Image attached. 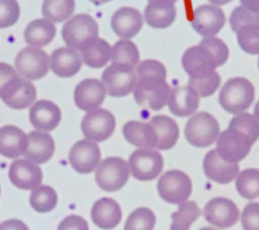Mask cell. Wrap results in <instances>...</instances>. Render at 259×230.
<instances>
[{"label": "cell", "mask_w": 259, "mask_h": 230, "mask_svg": "<svg viewBox=\"0 0 259 230\" xmlns=\"http://www.w3.org/2000/svg\"><path fill=\"white\" fill-rule=\"evenodd\" d=\"M255 98L254 85L244 77H234L224 84L219 94V102L227 113L246 112Z\"/></svg>", "instance_id": "6da1fadb"}, {"label": "cell", "mask_w": 259, "mask_h": 230, "mask_svg": "<svg viewBox=\"0 0 259 230\" xmlns=\"http://www.w3.org/2000/svg\"><path fill=\"white\" fill-rule=\"evenodd\" d=\"M170 85L161 77H138L134 88V98L137 104L150 110H161L167 105Z\"/></svg>", "instance_id": "7a4b0ae2"}, {"label": "cell", "mask_w": 259, "mask_h": 230, "mask_svg": "<svg viewBox=\"0 0 259 230\" xmlns=\"http://www.w3.org/2000/svg\"><path fill=\"white\" fill-rule=\"evenodd\" d=\"M219 135V121L208 112L194 113L185 125L186 141L197 148H205L216 143Z\"/></svg>", "instance_id": "3957f363"}, {"label": "cell", "mask_w": 259, "mask_h": 230, "mask_svg": "<svg viewBox=\"0 0 259 230\" xmlns=\"http://www.w3.org/2000/svg\"><path fill=\"white\" fill-rule=\"evenodd\" d=\"M14 68L18 76L24 80L31 82L38 81L48 76L50 70V55L44 48L27 46L16 54Z\"/></svg>", "instance_id": "277c9868"}, {"label": "cell", "mask_w": 259, "mask_h": 230, "mask_svg": "<svg viewBox=\"0 0 259 230\" xmlns=\"http://www.w3.org/2000/svg\"><path fill=\"white\" fill-rule=\"evenodd\" d=\"M99 36V24L88 14H77L69 18L62 27V39L68 47L80 51L89 40Z\"/></svg>", "instance_id": "5b68a950"}, {"label": "cell", "mask_w": 259, "mask_h": 230, "mask_svg": "<svg viewBox=\"0 0 259 230\" xmlns=\"http://www.w3.org/2000/svg\"><path fill=\"white\" fill-rule=\"evenodd\" d=\"M135 68L127 65L111 64L101 74V82L104 85L107 94L113 98H121L133 93L137 84Z\"/></svg>", "instance_id": "8992f818"}, {"label": "cell", "mask_w": 259, "mask_h": 230, "mask_svg": "<svg viewBox=\"0 0 259 230\" xmlns=\"http://www.w3.org/2000/svg\"><path fill=\"white\" fill-rule=\"evenodd\" d=\"M128 163L119 156H111L100 161L95 169V179L97 186L104 191H117L123 189L128 182Z\"/></svg>", "instance_id": "52a82bcc"}, {"label": "cell", "mask_w": 259, "mask_h": 230, "mask_svg": "<svg viewBox=\"0 0 259 230\" xmlns=\"http://www.w3.org/2000/svg\"><path fill=\"white\" fill-rule=\"evenodd\" d=\"M159 197L167 203L180 205L189 199L193 185L188 174L180 169H170L159 178L157 185Z\"/></svg>", "instance_id": "ba28073f"}, {"label": "cell", "mask_w": 259, "mask_h": 230, "mask_svg": "<svg viewBox=\"0 0 259 230\" xmlns=\"http://www.w3.org/2000/svg\"><path fill=\"white\" fill-rule=\"evenodd\" d=\"M116 128V119L107 109L97 108L85 113L81 121V131L85 139L95 143L108 140Z\"/></svg>", "instance_id": "9c48e42d"}, {"label": "cell", "mask_w": 259, "mask_h": 230, "mask_svg": "<svg viewBox=\"0 0 259 230\" xmlns=\"http://www.w3.org/2000/svg\"><path fill=\"white\" fill-rule=\"evenodd\" d=\"M130 172L138 181H153L161 175L163 169V157L158 151L138 148L128 159Z\"/></svg>", "instance_id": "30bf717a"}, {"label": "cell", "mask_w": 259, "mask_h": 230, "mask_svg": "<svg viewBox=\"0 0 259 230\" xmlns=\"http://www.w3.org/2000/svg\"><path fill=\"white\" fill-rule=\"evenodd\" d=\"M0 100L8 108L22 110L30 108L36 100V89L31 81L24 80L20 76L14 77L6 84L0 92Z\"/></svg>", "instance_id": "8fae6325"}, {"label": "cell", "mask_w": 259, "mask_h": 230, "mask_svg": "<svg viewBox=\"0 0 259 230\" xmlns=\"http://www.w3.org/2000/svg\"><path fill=\"white\" fill-rule=\"evenodd\" d=\"M252 141L236 129L228 128L219 135L216 140V151L224 160L239 163L250 153Z\"/></svg>", "instance_id": "7c38bea8"}, {"label": "cell", "mask_w": 259, "mask_h": 230, "mask_svg": "<svg viewBox=\"0 0 259 230\" xmlns=\"http://www.w3.org/2000/svg\"><path fill=\"white\" fill-rule=\"evenodd\" d=\"M226 24V14L214 4L198 6L193 12L192 27L202 38L216 36Z\"/></svg>", "instance_id": "4fadbf2b"}, {"label": "cell", "mask_w": 259, "mask_h": 230, "mask_svg": "<svg viewBox=\"0 0 259 230\" xmlns=\"http://www.w3.org/2000/svg\"><path fill=\"white\" fill-rule=\"evenodd\" d=\"M181 65L189 78H202L216 72L218 65L208 50L201 44L186 48L182 54Z\"/></svg>", "instance_id": "5bb4252c"}, {"label": "cell", "mask_w": 259, "mask_h": 230, "mask_svg": "<svg viewBox=\"0 0 259 230\" xmlns=\"http://www.w3.org/2000/svg\"><path fill=\"white\" fill-rule=\"evenodd\" d=\"M101 151L97 143L88 139L78 140L69 151V161L78 174H91L100 164Z\"/></svg>", "instance_id": "9a60e30c"}, {"label": "cell", "mask_w": 259, "mask_h": 230, "mask_svg": "<svg viewBox=\"0 0 259 230\" xmlns=\"http://www.w3.org/2000/svg\"><path fill=\"white\" fill-rule=\"evenodd\" d=\"M239 215L236 203L223 197L210 199L204 207V218L210 225L220 229L232 227L239 221Z\"/></svg>", "instance_id": "2e32d148"}, {"label": "cell", "mask_w": 259, "mask_h": 230, "mask_svg": "<svg viewBox=\"0 0 259 230\" xmlns=\"http://www.w3.org/2000/svg\"><path fill=\"white\" fill-rule=\"evenodd\" d=\"M107 97V90L100 80L87 78L78 82L73 93V101L80 110L85 113L100 108Z\"/></svg>", "instance_id": "e0dca14e"}, {"label": "cell", "mask_w": 259, "mask_h": 230, "mask_svg": "<svg viewBox=\"0 0 259 230\" xmlns=\"http://www.w3.org/2000/svg\"><path fill=\"white\" fill-rule=\"evenodd\" d=\"M28 119L36 131L52 132L60 125L62 112L56 102L50 100H39L30 106Z\"/></svg>", "instance_id": "ac0fdd59"}, {"label": "cell", "mask_w": 259, "mask_h": 230, "mask_svg": "<svg viewBox=\"0 0 259 230\" xmlns=\"http://www.w3.org/2000/svg\"><path fill=\"white\" fill-rule=\"evenodd\" d=\"M145 24L143 14L134 7H121L111 18L112 31L120 39H131L141 32Z\"/></svg>", "instance_id": "d6986e66"}, {"label": "cell", "mask_w": 259, "mask_h": 230, "mask_svg": "<svg viewBox=\"0 0 259 230\" xmlns=\"http://www.w3.org/2000/svg\"><path fill=\"white\" fill-rule=\"evenodd\" d=\"M10 181L15 187L20 190H34L42 183L44 174L38 164L27 160V159H18L12 161L8 169Z\"/></svg>", "instance_id": "ffe728a7"}, {"label": "cell", "mask_w": 259, "mask_h": 230, "mask_svg": "<svg viewBox=\"0 0 259 230\" xmlns=\"http://www.w3.org/2000/svg\"><path fill=\"white\" fill-rule=\"evenodd\" d=\"M202 169L208 179L220 185H227L238 177L239 163H230L224 160L216 149H212L204 157Z\"/></svg>", "instance_id": "44dd1931"}, {"label": "cell", "mask_w": 259, "mask_h": 230, "mask_svg": "<svg viewBox=\"0 0 259 230\" xmlns=\"http://www.w3.org/2000/svg\"><path fill=\"white\" fill-rule=\"evenodd\" d=\"M82 66L80 51L74 48L58 47L50 54V70L60 78H72Z\"/></svg>", "instance_id": "7402d4cb"}, {"label": "cell", "mask_w": 259, "mask_h": 230, "mask_svg": "<svg viewBox=\"0 0 259 230\" xmlns=\"http://www.w3.org/2000/svg\"><path fill=\"white\" fill-rule=\"evenodd\" d=\"M200 105V96L189 85L174 86L170 90L167 106L169 110L177 117H188L196 113Z\"/></svg>", "instance_id": "603a6c76"}, {"label": "cell", "mask_w": 259, "mask_h": 230, "mask_svg": "<svg viewBox=\"0 0 259 230\" xmlns=\"http://www.w3.org/2000/svg\"><path fill=\"white\" fill-rule=\"evenodd\" d=\"M177 18V7L170 0H150L143 12V19L151 28L170 27Z\"/></svg>", "instance_id": "cb8c5ba5"}, {"label": "cell", "mask_w": 259, "mask_h": 230, "mask_svg": "<svg viewBox=\"0 0 259 230\" xmlns=\"http://www.w3.org/2000/svg\"><path fill=\"white\" fill-rule=\"evenodd\" d=\"M28 144L24 152L26 159L35 164H44L54 156L56 152V143L52 135L42 131H32L27 133Z\"/></svg>", "instance_id": "d4e9b609"}, {"label": "cell", "mask_w": 259, "mask_h": 230, "mask_svg": "<svg viewBox=\"0 0 259 230\" xmlns=\"http://www.w3.org/2000/svg\"><path fill=\"white\" fill-rule=\"evenodd\" d=\"M121 209L112 198H100L93 203L91 217L93 223L103 230L115 229L121 221Z\"/></svg>", "instance_id": "484cf974"}, {"label": "cell", "mask_w": 259, "mask_h": 230, "mask_svg": "<svg viewBox=\"0 0 259 230\" xmlns=\"http://www.w3.org/2000/svg\"><path fill=\"white\" fill-rule=\"evenodd\" d=\"M28 144L27 133L15 125H4L0 128V155L16 159L26 152Z\"/></svg>", "instance_id": "4316f807"}, {"label": "cell", "mask_w": 259, "mask_h": 230, "mask_svg": "<svg viewBox=\"0 0 259 230\" xmlns=\"http://www.w3.org/2000/svg\"><path fill=\"white\" fill-rule=\"evenodd\" d=\"M123 135L130 144L137 148H157L158 135L150 123L131 120L123 125Z\"/></svg>", "instance_id": "83f0119b"}, {"label": "cell", "mask_w": 259, "mask_h": 230, "mask_svg": "<svg viewBox=\"0 0 259 230\" xmlns=\"http://www.w3.org/2000/svg\"><path fill=\"white\" fill-rule=\"evenodd\" d=\"M112 46L103 38H93L84 44L80 50L82 64L91 69H100L108 65L111 61Z\"/></svg>", "instance_id": "f1b7e54d"}, {"label": "cell", "mask_w": 259, "mask_h": 230, "mask_svg": "<svg viewBox=\"0 0 259 230\" xmlns=\"http://www.w3.org/2000/svg\"><path fill=\"white\" fill-rule=\"evenodd\" d=\"M57 28L56 24L49 22L48 19H35L27 24L24 28L23 38L24 42L32 47L44 48L53 42L56 38Z\"/></svg>", "instance_id": "f546056e"}, {"label": "cell", "mask_w": 259, "mask_h": 230, "mask_svg": "<svg viewBox=\"0 0 259 230\" xmlns=\"http://www.w3.org/2000/svg\"><path fill=\"white\" fill-rule=\"evenodd\" d=\"M158 135V151H167L177 144L180 128L177 121L166 114H157L149 121Z\"/></svg>", "instance_id": "4dcf8cb0"}, {"label": "cell", "mask_w": 259, "mask_h": 230, "mask_svg": "<svg viewBox=\"0 0 259 230\" xmlns=\"http://www.w3.org/2000/svg\"><path fill=\"white\" fill-rule=\"evenodd\" d=\"M76 10V0H44L42 15L52 23H62L72 18Z\"/></svg>", "instance_id": "1f68e13d"}, {"label": "cell", "mask_w": 259, "mask_h": 230, "mask_svg": "<svg viewBox=\"0 0 259 230\" xmlns=\"http://www.w3.org/2000/svg\"><path fill=\"white\" fill-rule=\"evenodd\" d=\"M201 210L194 201H185L180 203L178 209L171 214L170 230H189L190 226L197 221Z\"/></svg>", "instance_id": "d6a6232c"}, {"label": "cell", "mask_w": 259, "mask_h": 230, "mask_svg": "<svg viewBox=\"0 0 259 230\" xmlns=\"http://www.w3.org/2000/svg\"><path fill=\"white\" fill-rule=\"evenodd\" d=\"M111 62L112 64L127 65V66H131V68H137L138 64L141 62L139 48L131 39H119L112 46Z\"/></svg>", "instance_id": "836d02e7"}, {"label": "cell", "mask_w": 259, "mask_h": 230, "mask_svg": "<svg viewBox=\"0 0 259 230\" xmlns=\"http://www.w3.org/2000/svg\"><path fill=\"white\" fill-rule=\"evenodd\" d=\"M58 203V195L56 190L46 185H39L30 194V205L36 213H49L56 209Z\"/></svg>", "instance_id": "e575fe53"}, {"label": "cell", "mask_w": 259, "mask_h": 230, "mask_svg": "<svg viewBox=\"0 0 259 230\" xmlns=\"http://www.w3.org/2000/svg\"><path fill=\"white\" fill-rule=\"evenodd\" d=\"M236 179V191L244 199H256L259 198V169L247 168L238 174Z\"/></svg>", "instance_id": "d590c367"}, {"label": "cell", "mask_w": 259, "mask_h": 230, "mask_svg": "<svg viewBox=\"0 0 259 230\" xmlns=\"http://www.w3.org/2000/svg\"><path fill=\"white\" fill-rule=\"evenodd\" d=\"M239 47L250 55H259V23L243 26L236 31Z\"/></svg>", "instance_id": "8d00e7d4"}, {"label": "cell", "mask_w": 259, "mask_h": 230, "mask_svg": "<svg viewBox=\"0 0 259 230\" xmlns=\"http://www.w3.org/2000/svg\"><path fill=\"white\" fill-rule=\"evenodd\" d=\"M228 128L236 129L240 133H243L244 136H247L252 141V144H255L259 139V121L251 113L243 112L234 114L232 120L230 121Z\"/></svg>", "instance_id": "74e56055"}, {"label": "cell", "mask_w": 259, "mask_h": 230, "mask_svg": "<svg viewBox=\"0 0 259 230\" xmlns=\"http://www.w3.org/2000/svg\"><path fill=\"white\" fill-rule=\"evenodd\" d=\"M157 218L153 210L139 207L130 214L125 221L124 230H154Z\"/></svg>", "instance_id": "f35d334b"}, {"label": "cell", "mask_w": 259, "mask_h": 230, "mask_svg": "<svg viewBox=\"0 0 259 230\" xmlns=\"http://www.w3.org/2000/svg\"><path fill=\"white\" fill-rule=\"evenodd\" d=\"M190 88L197 93L200 98H206V97L213 96L216 90L222 85V77L218 72L210 73L209 76L202 77V78H189L188 82Z\"/></svg>", "instance_id": "ab89813d"}, {"label": "cell", "mask_w": 259, "mask_h": 230, "mask_svg": "<svg viewBox=\"0 0 259 230\" xmlns=\"http://www.w3.org/2000/svg\"><path fill=\"white\" fill-rule=\"evenodd\" d=\"M200 44L204 46L212 54V56L216 61L218 68L227 64V61L230 58V48L224 40L218 38V36H209V38H202Z\"/></svg>", "instance_id": "60d3db41"}, {"label": "cell", "mask_w": 259, "mask_h": 230, "mask_svg": "<svg viewBox=\"0 0 259 230\" xmlns=\"http://www.w3.org/2000/svg\"><path fill=\"white\" fill-rule=\"evenodd\" d=\"M20 18L18 0H0V28H8L16 24Z\"/></svg>", "instance_id": "b9f144b4"}, {"label": "cell", "mask_w": 259, "mask_h": 230, "mask_svg": "<svg viewBox=\"0 0 259 230\" xmlns=\"http://www.w3.org/2000/svg\"><path fill=\"white\" fill-rule=\"evenodd\" d=\"M251 23H259V12H252L247 10L243 6L234 8V11L231 12L230 16V26L235 32L239 28Z\"/></svg>", "instance_id": "7bdbcfd3"}, {"label": "cell", "mask_w": 259, "mask_h": 230, "mask_svg": "<svg viewBox=\"0 0 259 230\" xmlns=\"http://www.w3.org/2000/svg\"><path fill=\"white\" fill-rule=\"evenodd\" d=\"M137 77H161L166 78L167 76V70H166L165 65L157 60H145L138 64L135 68Z\"/></svg>", "instance_id": "ee69618b"}, {"label": "cell", "mask_w": 259, "mask_h": 230, "mask_svg": "<svg viewBox=\"0 0 259 230\" xmlns=\"http://www.w3.org/2000/svg\"><path fill=\"white\" fill-rule=\"evenodd\" d=\"M242 226L244 230H259V203L251 202L242 213Z\"/></svg>", "instance_id": "f6af8a7d"}, {"label": "cell", "mask_w": 259, "mask_h": 230, "mask_svg": "<svg viewBox=\"0 0 259 230\" xmlns=\"http://www.w3.org/2000/svg\"><path fill=\"white\" fill-rule=\"evenodd\" d=\"M57 230H89V225L82 217L72 214L60 222Z\"/></svg>", "instance_id": "bcb514c9"}, {"label": "cell", "mask_w": 259, "mask_h": 230, "mask_svg": "<svg viewBox=\"0 0 259 230\" xmlns=\"http://www.w3.org/2000/svg\"><path fill=\"white\" fill-rule=\"evenodd\" d=\"M18 76L15 68L6 62H0V92L6 86L8 81L12 80L14 77Z\"/></svg>", "instance_id": "7dc6e473"}, {"label": "cell", "mask_w": 259, "mask_h": 230, "mask_svg": "<svg viewBox=\"0 0 259 230\" xmlns=\"http://www.w3.org/2000/svg\"><path fill=\"white\" fill-rule=\"evenodd\" d=\"M0 230H28V226L20 219H7L0 223Z\"/></svg>", "instance_id": "c3c4849f"}, {"label": "cell", "mask_w": 259, "mask_h": 230, "mask_svg": "<svg viewBox=\"0 0 259 230\" xmlns=\"http://www.w3.org/2000/svg\"><path fill=\"white\" fill-rule=\"evenodd\" d=\"M240 3L244 8L252 12H259V0H240Z\"/></svg>", "instance_id": "681fc988"}, {"label": "cell", "mask_w": 259, "mask_h": 230, "mask_svg": "<svg viewBox=\"0 0 259 230\" xmlns=\"http://www.w3.org/2000/svg\"><path fill=\"white\" fill-rule=\"evenodd\" d=\"M209 2H210V4H214V6H219V7H220V6H224V4L231 3L232 0H209Z\"/></svg>", "instance_id": "f907efd6"}, {"label": "cell", "mask_w": 259, "mask_h": 230, "mask_svg": "<svg viewBox=\"0 0 259 230\" xmlns=\"http://www.w3.org/2000/svg\"><path fill=\"white\" fill-rule=\"evenodd\" d=\"M91 3L96 4V6H101V4H105V3H109L111 0H89Z\"/></svg>", "instance_id": "816d5d0a"}, {"label": "cell", "mask_w": 259, "mask_h": 230, "mask_svg": "<svg viewBox=\"0 0 259 230\" xmlns=\"http://www.w3.org/2000/svg\"><path fill=\"white\" fill-rule=\"evenodd\" d=\"M254 116L255 119L259 121V101L255 104V108H254Z\"/></svg>", "instance_id": "f5cc1de1"}, {"label": "cell", "mask_w": 259, "mask_h": 230, "mask_svg": "<svg viewBox=\"0 0 259 230\" xmlns=\"http://www.w3.org/2000/svg\"><path fill=\"white\" fill-rule=\"evenodd\" d=\"M200 230H218V229H214V227H201Z\"/></svg>", "instance_id": "db71d44e"}, {"label": "cell", "mask_w": 259, "mask_h": 230, "mask_svg": "<svg viewBox=\"0 0 259 230\" xmlns=\"http://www.w3.org/2000/svg\"><path fill=\"white\" fill-rule=\"evenodd\" d=\"M149 2H150V0H149ZM170 2H174V3H176V2H177V0H170Z\"/></svg>", "instance_id": "11a10c76"}, {"label": "cell", "mask_w": 259, "mask_h": 230, "mask_svg": "<svg viewBox=\"0 0 259 230\" xmlns=\"http://www.w3.org/2000/svg\"><path fill=\"white\" fill-rule=\"evenodd\" d=\"M258 69H259V58H258Z\"/></svg>", "instance_id": "9f6ffc18"}]
</instances>
